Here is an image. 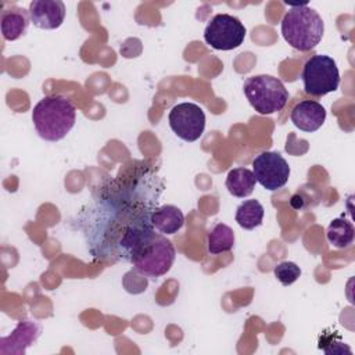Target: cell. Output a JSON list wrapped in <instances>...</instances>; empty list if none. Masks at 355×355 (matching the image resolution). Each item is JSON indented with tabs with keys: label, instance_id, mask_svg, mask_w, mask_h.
Listing matches in <instances>:
<instances>
[{
	"label": "cell",
	"instance_id": "obj_1",
	"mask_svg": "<svg viewBox=\"0 0 355 355\" xmlns=\"http://www.w3.org/2000/svg\"><path fill=\"white\" fill-rule=\"evenodd\" d=\"M76 121V108L61 94L43 97L32 110V122L37 135L46 141L64 139Z\"/></svg>",
	"mask_w": 355,
	"mask_h": 355
},
{
	"label": "cell",
	"instance_id": "obj_2",
	"mask_svg": "<svg viewBox=\"0 0 355 355\" xmlns=\"http://www.w3.org/2000/svg\"><path fill=\"white\" fill-rule=\"evenodd\" d=\"M280 31L283 39L298 51H309L323 37L324 22L316 10L306 4H291L284 14Z\"/></svg>",
	"mask_w": 355,
	"mask_h": 355
},
{
	"label": "cell",
	"instance_id": "obj_3",
	"mask_svg": "<svg viewBox=\"0 0 355 355\" xmlns=\"http://www.w3.org/2000/svg\"><path fill=\"white\" fill-rule=\"evenodd\" d=\"M176 257L171 240L151 230L129 252L128 261L135 269L147 277H159L173 265Z\"/></svg>",
	"mask_w": 355,
	"mask_h": 355
},
{
	"label": "cell",
	"instance_id": "obj_4",
	"mask_svg": "<svg viewBox=\"0 0 355 355\" xmlns=\"http://www.w3.org/2000/svg\"><path fill=\"white\" fill-rule=\"evenodd\" d=\"M243 92L251 107L261 115H270L284 108L288 92L283 82L270 75H254L244 80Z\"/></svg>",
	"mask_w": 355,
	"mask_h": 355
},
{
	"label": "cell",
	"instance_id": "obj_5",
	"mask_svg": "<svg viewBox=\"0 0 355 355\" xmlns=\"http://www.w3.org/2000/svg\"><path fill=\"white\" fill-rule=\"evenodd\" d=\"M301 79L306 94L320 97L338 89L340 72L330 55L315 54L305 61Z\"/></svg>",
	"mask_w": 355,
	"mask_h": 355
},
{
	"label": "cell",
	"instance_id": "obj_6",
	"mask_svg": "<svg viewBox=\"0 0 355 355\" xmlns=\"http://www.w3.org/2000/svg\"><path fill=\"white\" fill-rule=\"evenodd\" d=\"M245 26L230 14L214 15L204 29V40L215 50L229 51L237 49L245 39Z\"/></svg>",
	"mask_w": 355,
	"mask_h": 355
},
{
	"label": "cell",
	"instance_id": "obj_7",
	"mask_svg": "<svg viewBox=\"0 0 355 355\" xmlns=\"http://www.w3.org/2000/svg\"><path fill=\"white\" fill-rule=\"evenodd\" d=\"M168 122L179 139L191 143L198 140L204 133L205 114L198 104L184 101L172 107Z\"/></svg>",
	"mask_w": 355,
	"mask_h": 355
},
{
	"label": "cell",
	"instance_id": "obj_8",
	"mask_svg": "<svg viewBox=\"0 0 355 355\" xmlns=\"http://www.w3.org/2000/svg\"><path fill=\"white\" fill-rule=\"evenodd\" d=\"M255 180L266 190L282 189L290 178L288 162L276 151H263L252 159Z\"/></svg>",
	"mask_w": 355,
	"mask_h": 355
},
{
	"label": "cell",
	"instance_id": "obj_9",
	"mask_svg": "<svg viewBox=\"0 0 355 355\" xmlns=\"http://www.w3.org/2000/svg\"><path fill=\"white\" fill-rule=\"evenodd\" d=\"M28 12L31 22L36 28L53 31L64 22L65 4L61 0H33Z\"/></svg>",
	"mask_w": 355,
	"mask_h": 355
},
{
	"label": "cell",
	"instance_id": "obj_10",
	"mask_svg": "<svg viewBox=\"0 0 355 355\" xmlns=\"http://www.w3.org/2000/svg\"><path fill=\"white\" fill-rule=\"evenodd\" d=\"M290 119L302 132H315L326 121L324 107L313 100H302L294 105Z\"/></svg>",
	"mask_w": 355,
	"mask_h": 355
},
{
	"label": "cell",
	"instance_id": "obj_11",
	"mask_svg": "<svg viewBox=\"0 0 355 355\" xmlns=\"http://www.w3.org/2000/svg\"><path fill=\"white\" fill-rule=\"evenodd\" d=\"M29 12L21 7H11L3 10L0 15V26L1 33L6 40H17L19 39L28 29L29 25Z\"/></svg>",
	"mask_w": 355,
	"mask_h": 355
},
{
	"label": "cell",
	"instance_id": "obj_12",
	"mask_svg": "<svg viewBox=\"0 0 355 355\" xmlns=\"http://www.w3.org/2000/svg\"><path fill=\"white\" fill-rule=\"evenodd\" d=\"M40 329L39 326L32 320H21L15 330L8 337L1 338V347L11 345V348L6 352L11 354H24L26 347L31 345L37 337H39Z\"/></svg>",
	"mask_w": 355,
	"mask_h": 355
},
{
	"label": "cell",
	"instance_id": "obj_13",
	"mask_svg": "<svg viewBox=\"0 0 355 355\" xmlns=\"http://www.w3.org/2000/svg\"><path fill=\"white\" fill-rule=\"evenodd\" d=\"M151 223L159 233L175 234L182 229L184 223V215L180 208L168 204L153 211Z\"/></svg>",
	"mask_w": 355,
	"mask_h": 355
},
{
	"label": "cell",
	"instance_id": "obj_14",
	"mask_svg": "<svg viewBox=\"0 0 355 355\" xmlns=\"http://www.w3.org/2000/svg\"><path fill=\"white\" fill-rule=\"evenodd\" d=\"M255 176L248 168H234L226 176L227 191L239 198L248 197L255 187Z\"/></svg>",
	"mask_w": 355,
	"mask_h": 355
},
{
	"label": "cell",
	"instance_id": "obj_15",
	"mask_svg": "<svg viewBox=\"0 0 355 355\" xmlns=\"http://www.w3.org/2000/svg\"><path fill=\"white\" fill-rule=\"evenodd\" d=\"M265 209L258 200H247L236 209V222L247 230H252L262 223Z\"/></svg>",
	"mask_w": 355,
	"mask_h": 355
},
{
	"label": "cell",
	"instance_id": "obj_16",
	"mask_svg": "<svg viewBox=\"0 0 355 355\" xmlns=\"http://www.w3.org/2000/svg\"><path fill=\"white\" fill-rule=\"evenodd\" d=\"M354 236L355 230L352 223L344 218L333 219L326 232L327 241L336 248H347L348 245H351L354 241Z\"/></svg>",
	"mask_w": 355,
	"mask_h": 355
},
{
	"label": "cell",
	"instance_id": "obj_17",
	"mask_svg": "<svg viewBox=\"0 0 355 355\" xmlns=\"http://www.w3.org/2000/svg\"><path fill=\"white\" fill-rule=\"evenodd\" d=\"M208 252L212 255L230 251L234 245L233 229L225 223L215 225L208 233Z\"/></svg>",
	"mask_w": 355,
	"mask_h": 355
},
{
	"label": "cell",
	"instance_id": "obj_18",
	"mask_svg": "<svg viewBox=\"0 0 355 355\" xmlns=\"http://www.w3.org/2000/svg\"><path fill=\"white\" fill-rule=\"evenodd\" d=\"M273 273H275V277L283 286H290L298 280V277L301 276V269L297 263L291 261H283L275 266Z\"/></svg>",
	"mask_w": 355,
	"mask_h": 355
}]
</instances>
